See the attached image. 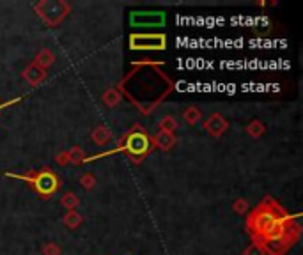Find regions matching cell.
<instances>
[{
	"instance_id": "obj_20",
	"label": "cell",
	"mask_w": 303,
	"mask_h": 255,
	"mask_svg": "<svg viewBox=\"0 0 303 255\" xmlns=\"http://www.w3.org/2000/svg\"><path fill=\"white\" fill-rule=\"evenodd\" d=\"M232 211L236 215H246L248 213V202L245 198H236L234 204H232Z\"/></svg>"
},
{
	"instance_id": "obj_13",
	"label": "cell",
	"mask_w": 303,
	"mask_h": 255,
	"mask_svg": "<svg viewBox=\"0 0 303 255\" xmlns=\"http://www.w3.org/2000/svg\"><path fill=\"white\" fill-rule=\"evenodd\" d=\"M62 222H64V225L68 227V229H76V227H80L83 223V216L75 209V211L66 213V216L62 218Z\"/></svg>"
},
{
	"instance_id": "obj_18",
	"label": "cell",
	"mask_w": 303,
	"mask_h": 255,
	"mask_svg": "<svg viewBox=\"0 0 303 255\" xmlns=\"http://www.w3.org/2000/svg\"><path fill=\"white\" fill-rule=\"evenodd\" d=\"M61 204L64 206L68 211H75L76 208H78V197H76L73 191H68V193L62 195L61 198Z\"/></svg>"
},
{
	"instance_id": "obj_15",
	"label": "cell",
	"mask_w": 303,
	"mask_h": 255,
	"mask_svg": "<svg viewBox=\"0 0 303 255\" xmlns=\"http://www.w3.org/2000/svg\"><path fill=\"white\" fill-rule=\"evenodd\" d=\"M183 119H184V122H186V124L195 126L202 119V114H200V110H198L197 107H188L186 110H184V114H183Z\"/></svg>"
},
{
	"instance_id": "obj_21",
	"label": "cell",
	"mask_w": 303,
	"mask_h": 255,
	"mask_svg": "<svg viewBox=\"0 0 303 255\" xmlns=\"http://www.w3.org/2000/svg\"><path fill=\"white\" fill-rule=\"evenodd\" d=\"M43 255H61V246L55 243H48L43 246Z\"/></svg>"
},
{
	"instance_id": "obj_12",
	"label": "cell",
	"mask_w": 303,
	"mask_h": 255,
	"mask_svg": "<svg viewBox=\"0 0 303 255\" xmlns=\"http://www.w3.org/2000/svg\"><path fill=\"white\" fill-rule=\"evenodd\" d=\"M101 101H103V103H105L107 107H110V108L117 107V105H119V101H121V92L116 89V87H112V89H109V90H105V92H103Z\"/></svg>"
},
{
	"instance_id": "obj_7",
	"label": "cell",
	"mask_w": 303,
	"mask_h": 255,
	"mask_svg": "<svg viewBox=\"0 0 303 255\" xmlns=\"http://www.w3.org/2000/svg\"><path fill=\"white\" fill-rule=\"evenodd\" d=\"M227 128H229L227 119H225L224 115H220V114H211L210 117L204 121V130H206L208 133H210L211 137H215V138L222 137V135L227 131Z\"/></svg>"
},
{
	"instance_id": "obj_19",
	"label": "cell",
	"mask_w": 303,
	"mask_h": 255,
	"mask_svg": "<svg viewBox=\"0 0 303 255\" xmlns=\"http://www.w3.org/2000/svg\"><path fill=\"white\" fill-rule=\"evenodd\" d=\"M78 183L82 184L83 190H92V188L96 186V177H94V174L85 172V174H82V176H80Z\"/></svg>"
},
{
	"instance_id": "obj_16",
	"label": "cell",
	"mask_w": 303,
	"mask_h": 255,
	"mask_svg": "<svg viewBox=\"0 0 303 255\" xmlns=\"http://www.w3.org/2000/svg\"><path fill=\"white\" fill-rule=\"evenodd\" d=\"M246 133H248L250 137H254V138H259V137H263V135L266 133V126L256 119V121H252L248 126H246Z\"/></svg>"
},
{
	"instance_id": "obj_1",
	"label": "cell",
	"mask_w": 303,
	"mask_h": 255,
	"mask_svg": "<svg viewBox=\"0 0 303 255\" xmlns=\"http://www.w3.org/2000/svg\"><path fill=\"white\" fill-rule=\"evenodd\" d=\"M299 215L287 213L273 197H264L246 215L245 229L264 255H285L301 236Z\"/></svg>"
},
{
	"instance_id": "obj_22",
	"label": "cell",
	"mask_w": 303,
	"mask_h": 255,
	"mask_svg": "<svg viewBox=\"0 0 303 255\" xmlns=\"http://www.w3.org/2000/svg\"><path fill=\"white\" fill-rule=\"evenodd\" d=\"M243 255H264V251H263V248L261 246H257V244H250V246H246L245 248V251H243Z\"/></svg>"
},
{
	"instance_id": "obj_14",
	"label": "cell",
	"mask_w": 303,
	"mask_h": 255,
	"mask_svg": "<svg viewBox=\"0 0 303 255\" xmlns=\"http://www.w3.org/2000/svg\"><path fill=\"white\" fill-rule=\"evenodd\" d=\"M158 126H160V131L170 133V135H176V130L179 128V126H177V121L172 117V115H165V117L158 122Z\"/></svg>"
},
{
	"instance_id": "obj_8",
	"label": "cell",
	"mask_w": 303,
	"mask_h": 255,
	"mask_svg": "<svg viewBox=\"0 0 303 255\" xmlns=\"http://www.w3.org/2000/svg\"><path fill=\"white\" fill-rule=\"evenodd\" d=\"M22 76H23V80L29 83V85L36 87V85H39L41 82H44V78H46V71H44V69H41L37 64H34V62H30V64L23 69Z\"/></svg>"
},
{
	"instance_id": "obj_17",
	"label": "cell",
	"mask_w": 303,
	"mask_h": 255,
	"mask_svg": "<svg viewBox=\"0 0 303 255\" xmlns=\"http://www.w3.org/2000/svg\"><path fill=\"white\" fill-rule=\"evenodd\" d=\"M68 156H69V163H73V165H80V163L85 162V152H83V149L80 145H73L68 151Z\"/></svg>"
},
{
	"instance_id": "obj_23",
	"label": "cell",
	"mask_w": 303,
	"mask_h": 255,
	"mask_svg": "<svg viewBox=\"0 0 303 255\" xmlns=\"http://www.w3.org/2000/svg\"><path fill=\"white\" fill-rule=\"evenodd\" d=\"M57 163H59V165H62V167H64V165H68V163H69V156H68V151L61 152V155L57 156Z\"/></svg>"
},
{
	"instance_id": "obj_3",
	"label": "cell",
	"mask_w": 303,
	"mask_h": 255,
	"mask_svg": "<svg viewBox=\"0 0 303 255\" xmlns=\"http://www.w3.org/2000/svg\"><path fill=\"white\" fill-rule=\"evenodd\" d=\"M6 176L13 177V179L25 181L27 184L32 186V190L36 191L37 195H41V197H44V198L52 197V195L61 188V179H59V176L52 169L30 170V172H27V174L8 172Z\"/></svg>"
},
{
	"instance_id": "obj_2",
	"label": "cell",
	"mask_w": 303,
	"mask_h": 255,
	"mask_svg": "<svg viewBox=\"0 0 303 255\" xmlns=\"http://www.w3.org/2000/svg\"><path fill=\"white\" fill-rule=\"evenodd\" d=\"M151 149H153L151 137H149L142 128L135 126L133 130H130L123 138H121V142L117 144L116 149H112V151H109V152H103V155H97V158H103V156H110L117 151H123L130 156L131 162L140 163V160L145 158V156L151 152Z\"/></svg>"
},
{
	"instance_id": "obj_10",
	"label": "cell",
	"mask_w": 303,
	"mask_h": 255,
	"mask_svg": "<svg viewBox=\"0 0 303 255\" xmlns=\"http://www.w3.org/2000/svg\"><path fill=\"white\" fill-rule=\"evenodd\" d=\"M112 131H110V128H107V126H96V130L92 131V135H90V138H92V142L96 145H105L109 144L110 140H112Z\"/></svg>"
},
{
	"instance_id": "obj_11",
	"label": "cell",
	"mask_w": 303,
	"mask_h": 255,
	"mask_svg": "<svg viewBox=\"0 0 303 255\" xmlns=\"http://www.w3.org/2000/svg\"><path fill=\"white\" fill-rule=\"evenodd\" d=\"M54 62H55V54L52 50H48V48L39 50L36 55V59H34V64H37L41 69H44V71H46L48 68H52Z\"/></svg>"
},
{
	"instance_id": "obj_6",
	"label": "cell",
	"mask_w": 303,
	"mask_h": 255,
	"mask_svg": "<svg viewBox=\"0 0 303 255\" xmlns=\"http://www.w3.org/2000/svg\"><path fill=\"white\" fill-rule=\"evenodd\" d=\"M130 25L135 29H151V27L165 25V13L163 11H133L130 15Z\"/></svg>"
},
{
	"instance_id": "obj_5",
	"label": "cell",
	"mask_w": 303,
	"mask_h": 255,
	"mask_svg": "<svg viewBox=\"0 0 303 255\" xmlns=\"http://www.w3.org/2000/svg\"><path fill=\"white\" fill-rule=\"evenodd\" d=\"M130 48L137 52H160L167 48L165 34H131Z\"/></svg>"
},
{
	"instance_id": "obj_4",
	"label": "cell",
	"mask_w": 303,
	"mask_h": 255,
	"mask_svg": "<svg viewBox=\"0 0 303 255\" xmlns=\"http://www.w3.org/2000/svg\"><path fill=\"white\" fill-rule=\"evenodd\" d=\"M34 11L48 27H57L69 15L71 6L66 0H39L34 4Z\"/></svg>"
},
{
	"instance_id": "obj_24",
	"label": "cell",
	"mask_w": 303,
	"mask_h": 255,
	"mask_svg": "<svg viewBox=\"0 0 303 255\" xmlns=\"http://www.w3.org/2000/svg\"><path fill=\"white\" fill-rule=\"evenodd\" d=\"M6 107V105H2V107H0V110H2V108H4Z\"/></svg>"
},
{
	"instance_id": "obj_9",
	"label": "cell",
	"mask_w": 303,
	"mask_h": 255,
	"mask_svg": "<svg viewBox=\"0 0 303 255\" xmlns=\"http://www.w3.org/2000/svg\"><path fill=\"white\" fill-rule=\"evenodd\" d=\"M153 142V147H160L162 151H169L176 145V135H170V133H163V131H158L155 137H151Z\"/></svg>"
}]
</instances>
